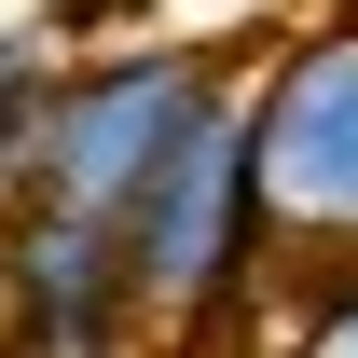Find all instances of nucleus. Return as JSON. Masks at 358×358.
<instances>
[{"label":"nucleus","instance_id":"obj_4","mask_svg":"<svg viewBox=\"0 0 358 358\" xmlns=\"http://www.w3.org/2000/svg\"><path fill=\"white\" fill-rule=\"evenodd\" d=\"M331 358H358V303H345V331H331Z\"/></svg>","mask_w":358,"mask_h":358},{"label":"nucleus","instance_id":"obj_5","mask_svg":"<svg viewBox=\"0 0 358 358\" xmlns=\"http://www.w3.org/2000/svg\"><path fill=\"white\" fill-rule=\"evenodd\" d=\"M0 69H14V55H0Z\"/></svg>","mask_w":358,"mask_h":358},{"label":"nucleus","instance_id":"obj_3","mask_svg":"<svg viewBox=\"0 0 358 358\" xmlns=\"http://www.w3.org/2000/svg\"><path fill=\"white\" fill-rule=\"evenodd\" d=\"M262 207L317 234H358V28L303 42L262 96Z\"/></svg>","mask_w":358,"mask_h":358},{"label":"nucleus","instance_id":"obj_1","mask_svg":"<svg viewBox=\"0 0 358 358\" xmlns=\"http://www.w3.org/2000/svg\"><path fill=\"white\" fill-rule=\"evenodd\" d=\"M248 234H262V110L221 96V110L124 193V262L152 275V289H221V275L248 262Z\"/></svg>","mask_w":358,"mask_h":358},{"label":"nucleus","instance_id":"obj_2","mask_svg":"<svg viewBox=\"0 0 358 358\" xmlns=\"http://www.w3.org/2000/svg\"><path fill=\"white\" fill-rule=\"evenodd\" d=\"M221 110V83L193 69V55H110V69H83V83L55 96V207H83V221H124V193L152 166H166L179 138Z\"/></svg>","mask_w":358,"mask_h":358}]
</instances>
